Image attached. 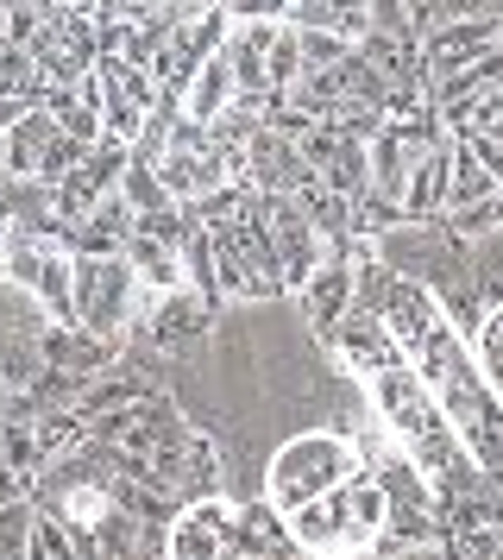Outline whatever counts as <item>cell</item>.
<instances>
[{"mask_svg": "<svg viewBox=\"0 0 503 560\" xmlns=\"http://www.w3.org/2000/svg\"><path fill=\"white\" fill-rule=\"evenodd\" d=\"M82 390H89V378H75V372H63V365H45V372L32 378V404H38V416H50V409H75L82 404Z\"/></svg>", "mask_w": 503, "mask_h": 560, "instance_id": "36", "label": "cell"}, {"mask_svg": "<svg viewBox=\"0 0 503 560\" xmlns=\"http://www.w3.org/2000/svg\"><path fill=\"white\" fill-rule=\"evenodd\" d=\"M233 548H246L258 560H308L290 535V516L271 504V498H252V504H233Z\"/></svg>", "mask_w": 503, "mask_h": 560, "instance_id": "19", "label": "cell"}, {"mask_svg": "<svg viewBox=\"0 0 503 560\" xmlns=\"http://www.w3.org/2000/svg\"><path fill=\"white\" fill-rule=\"evenodd\" d=\"M277 32H283V20H233L221 51H226V63H233L239 95H265V89H271V82H265V63H271Z\"/></svg>", "mask_w": 503, "mask_h": 560, "instance_id": "23", "label": "cell"}, {"mask_svg": "<svg viewBox=\"0 0 503 560\" xmlns=\"http://www.w3.org/2000/svg\"><path fill=\"white\" fill-rule=\"evenodd\" d=\"M503 183L478 164V152L466 145V139H453V183H447V214L453 208H472V202H484V196H498Z\"/></svg>", "mask_w": 503, "mask_h": 560, "instance_id": "28", "label": "cell"}, {"mask_svg": "<svg viewBox=\"0 0 503 560\" xmlns=\"http://www.w3.org/2000/svg\"><path fill=\"white\" fill-rule=\"evenodd\" d=\"M45 372V353H38V340H0V378L13 384V390H32V378Z\"/></svg>", "mask_w": 503, "mask_h": 560, "instance_id": "38", "label": "cell"}, {"mask_svg": "<svg viewBox=\"0 0 503 560\" xmlns=\"http://www.w3.org/2000/svg\"><path fill=\"white\" fill-rule=\"evenodd\" d=\"M233 102H239L233 63H226V51H214L208 63H201V77L189 82V95H183V114H189V120H201V127H214V120H221Z\"/></svg>", "mask_w": 503, "mask_h": 560, "instance_id": "25", "label": "cell"}, {"mask_svg": "<svg viewBox=\"0 0 503 560\" xmlns=\"http://www.w3.org/2000/svg\"><path fill=\"white\" fill-rule=\"evenodd\" d=\"M221 560H258V555H246V548H226V555Z\"/></svg>", "mask_w": 503, "mask_h": 560, "instance_id": "45", "label": "cell"}, {"mask_svg": "<svg viewBox=\"0 0 503 560\" xmlns=\"http://www.w3.org/2000/svg\"><path fill=\"white\" fill-rule=\"evenodd\" d=\"M7 26H13V7L0 0V45H7Z\"/></svg>", "mask_w": 503, "mask_h": 560, "instance_id": "44", "label": "cell"}, {"mask_svg": "<svg viewBox=\"0 0 503 560\" xmlns=\"http://www.w3.org/2000/svg\"><path fill=\"white\" fill-rule=\"evenodd\" d=\"M151 479L164 485L176 504L214 498V491H221V454H214V441H208L196 422H176V429L151 447Z\"/></svg>", "mask_w": 503, "mask_h": 560, "instance_id": "8", "label": "cell"}, {"mask_svg": "<svg viewBox=\"0 0 503 560\" xmlns=\"http://www.w3.org/2000/svg\"><path fill=\"white\" fill-rule=\"evenodd\" d=\"M441 233H447V240H491V233H503V189L484 196V202H472V208L441 214Z\"/></svg>", "mask_w": 503, "mask_h": 560, "instance_id": "33", "label": "cell"}, {"mask_svg": "<svg viewBox=\"0 0 503 560\" xmlns=\"http://www.w3.org/2000/svg\"><path fill=\"white\" fill-rule=\"evenodd\" d=\"M214 315H221V308L208 303V296H196V290H164V296H145V308H139L145 334L164 353H183L196 334L214 328Z\"/></svg>", "mask_w": 503, "mask_h": 560, "instance_id": "17", "label": "cell"}, {"mask_svg": "<svg viewBox=\"0 0 503 560\" xmlns=\"http://www.w3.org/2000/svg\"><path fill=\"white\" fill-rule=\"evenodd\" d=\"M0 472H20V479L45 472V459H38V422H0Z\"/></svg>", "mask_w": 503, "mask_h": 560, "instance_id": "31", "label": "cell"}, {"mask_svg": "<svg viewBox=\"0 0 503 560\" xmlns=\"http://www.w3.org/2000/svg\"><path fill=\"white\" fill-rule=\"evenodd\" d=\"M296 303H302L308 334H315V340H327V334H334V322L352 308V258H347V240H340V246L321 258V271L296 290Z\"/></svg>", "mask_w": 503, "mask_h": 560, "instance_id": "18", "label": "cell"}, {"mask_svg": "<svg viewBox=\"0 0 503 560\" xmlns=\"http://www.w3.org/2000/svg\"><path fill=\"white\" fill-rule=\"evenodd\" d=\"M132 221H139V208L114 189V196H101V208L82 221V228L63 233V253H75V258H114V253H126V233H132Z\"/></svg>", "mask_w": 503, "mask_h": 560, "instance_id": "22", "label": "cell"}, {"mask_svg": "<svg viewBox=\"0 0 503 560\" xmlns=\"http://www.w3.org/2000/svg\"><path fill=\"white\" fill-rule=\"evenodd\" d=\"M308 177H315V171H308V158H302L296 139H283L277 127H258L246 139V183L252 189H265V196H296Z\"/></svg>", "mask_w": 503, "mask_h": 560, "instance_id": "15", "label": "cell"}, {"mask_svg": "<svg viewBox=\"0 0 503 560\" xmlns=\"http://www.w3.org/2000/svg\"><path fill=\"white\" fill-rule=\"evenodd\" d=\"M296 145H302V158H308V171H315L327 189H340L347 202H359V196L372 189V145H365V139H347V132H334V127H308Z\"/></svg>", "mask_w": 503, "mask_h": 560, "instance_id": "12", "label": "cell"}, {"mask_svg": "<svg viewBox=\"0 0 503 560\" xmlns=\"http://www.w3.org/2000/svg\"><path fill=\"white\" fill-rule=\"evenodd\" d=\"M0 95H13V102H45V70H38V57L25 51V45H0Z\"/></svg>", "mask_w": 503, "mask_h": 560, "instance_id": "29", "label": "cell"}, {"mask_svg": "<svg viewBox=\"0 0 503 560\" xmlns=\"http://www.w3.org/2000/svg\"><path fill=\"white\" fill-rule=\"evenodd\" d=\"M32 340H38L45 365H63V372H75V378H101V372L120 365V340L89 334L82 322H45V334H32Z\"/></svg>", "mask_w": 503, "mask_h": 560, "instance_id": "16", "label": "cell"}, {"mask_svg": "<svg viewBox=\"0 0 503 560\" xmlns=\"http://www.w3.org/2000/svg\"><path fill=\"white\" fill-rule=\"evenodd\" d=\"M265 82H271V89H296L302 82V38H296V26L277 32L271 63H265Z\"/></svg>", "mask_w": 503, "mask_h": 560, "instance_id": "39", "label": "cell"}, {"mask_svg": "<svg viewBox=\"0 0 503 560\" xmlns=\"http://www.w3.org/2000/svg\"><path fill=\"white\" fill-rule=\"evenodd\" d=\"M258 214H265V228H271V246H277V265H283V283H290V296H296L302 283L321 271V258L334 253L327 246V233L302 214L296 196H265L258 189Z\"/></svg>", "mask_w": 503, "mask_h": 560, "instance_id": "9", "label": "cell"}, {"mask_svg": "<svg viewBox=\"0 0 503 560\" xmlns=\"http://www.w3.org/2000/svg\"><path fill=\"white\" fill-rule=\"evenodd\" d=\"M120 196L139 208V214H164V208H176L171 189H164V177H157V164H145V158H132V164H126Z\"/></svg>", "mask_w": 503, "mask_h": 560, "instance_id": "34", "label": "cell"}, {"mask_svg": "<svg viewBox=\"0 0 503 560\" xmlns=\"http://www.w3.org/2000/svg\"><path fill=\"white\" fill-rule=\"evenodd\" d=\"M151 397V384L139 378V372H126V365H114V372H101V378H89V390H82V416L95 422V416H114V409H132V404H145Z\"/></svg>", "mask_w": 503, "mask_h": 560, "instance_id": "27", "label": "cell"}, {"mask_svg": "<svg viewBox=\"0 0 503 560\" xmlns=\"http://www.w3.org/2000/svg\"><path fill=\"white\" fill-rule=\"evenodd\" d=\"M441 541V516L434 510H409V504H390V516H384V529H377L372 555L397 560V555H416V548H434Z\"/></svg>", "mask_w": 503, "mask_h": 560, "instance_id": "26", "label": "cell"}, {"mask_svg": "<svg viewBox=\"0 0 503 560\" xmlns=\"http://www.w3.org/2000/svg\"><path fill=\"white\" fill-rule=\"evenodd\" d=\"M384 328L397 334V347H402V359L416 365V378L441 397V409L453 416V429L472 447V459L503 485V397L491 390V378H484V365H478V353H472V340L453 322V308L441 303L422 278L397 271L390 303H384Z\"/></svg>", "mask_w": 503, "mask_h": 560, "instance_id": "1", "label": "cell"}, {"mask_svg": "<svg viewBox=\"0 0 503 560\" xmlns=\"http://www.w3.org/2000/svg\"><path fill=\"white\" fill-rule=\"evenodd\" d=\"M352 472H365V447L347 441V434H334V429H308V434H290L271 454V466H265V498L290 516V510L327 498L334 485H347Z\"/></svg>", "mask_w": 503, "mask_h": 560, "instance_id": "4", "label": "cell"}, {"mask_svg": "<svg viewBox=\"0 0 503 560\" xmlns=\"http://www.w3.org/2000/svg\"><path fill=\"white\" fill-rule=\"evenodd\" d=\"M82 102L101 114V132L120 139V145H139L151 127V114L164 107V89L151 70H132L126 57H101L95 70L82 77Z\"/></svg>", "mask_w": 503, "mask_h": 560, "instance_id": "6", "label": "cell"}, {"mask_svg": "<svg viewBox=\"0 0 503 560\" xmlns=\"http://www.w3.org/2000/svg\"><path fill=\"white\" fill-rule=\"evenodd\" d=\"M7 240H13V214H7V202H0V283H7Z\"/></svg>", "mask_w": 503, "mask_h": 560, "instance_id": "42", "label": "cell"}, {"mask_svg": "<svg viewBox=\"0 0 503 560\" xmlns=\"http://www.w3.org/2000/svg\"><path fill=\"white\" fill-rule=\"evenodd\" d=\"M447 183H453V139L434 145V152L409 171V189H402V228H441V214H447Z\"/></svg>", "mask_w": 503, "mask_h": 560, "instance_id": "21", "label": "cell"}, {"mask_svg": "<svg viewBox=\"0 0 503 560\" xmlns=\"http://www.w3.org/2000/svg\"><path fill=\"white\" fill-rule=\"evenodd\" d=\"M498 82H503V45H498V51H484L478 63H466V70L441 77L428 95H434V107H441V120H447V127H459V120H466V114H472V107L484 102Z\"/></svg>", "mask_w": 503, "mask_h": 560, "instance_id": "24", "label": "cell"}, {"mask_svg": "<svg viewBox=\"0 0 503 560\" xmlns=\"http://www.w3.org/2000/svg\"><path fill=\"white\" fill-rule=\"evenodd\" d=\"M45 107L57 114V127L70 132V139H82V145H101V139H107V132H101V114L82 102V89H50Z\"/></svg>", "mask_w": 503, "mask_h": 560, "instance_id": "32", "label": "cell"}, {"mask_svg": "<svg viewBox=\"0 0 503 560\" xmlns=\"http://www.w3.org/2000/svg\"><path fill=\"white\" fill-rule=\"evenodd\" d=\"M214 271H221L226 303H277V296H290L277 246H271V228H265L258 208H252L246 221H221L214 228Z\"/></svg>", "mask_w": 503, "mask_h": 560, "instance_id": "5", "label": "cell"}, {"mask_svg": "<svg viewBox=\"0 0 503 560\" xmlns=\"http://www.w3.org/2000/svg\"><path fill=\"white\" fill-rule=\"evenodd\" d=\"M57 139H63V127H57V114H50L45 102L25 107V120L7 139H0V177H32L38 183V171H45V158L57 152Z\"/></svg>", "mask_w": 503, "mask_h": 560, "instance_id": "20", "label": "cell"}, {"mask_svg": "<svg viewBox=\"0 0 503 560\" xmlns=\"http://www.w3.org/2000/svg\"><path fill=\"white\" fill-rule=\"evenodd\" d=\"M32 560H89V548H82V535H75L57 510L38 504V523H32Z\"/></svg>", "mask_w": 503, "mask_h": 560, "instance_id": "30", "label": "cell"}, {"mask_svg": "<svg viewBox=\"0 0 503 560\" xmlns=\"http://www.w3.org/2000/svg\"><path fill=\"white\" fill-rule=\"evenodd\" d=\"M503 45V13H484V20H447V26H434L422 38V57H428V82L453 77V70H466L478 63L484 51H498Z\"/></svg>", "mask_w": 503, "mask_h": 560, "instance_id": "14", "label": "cell"}, {"mask_svg": "<svg viewBox=\"0 0 503 560\" xmlns=\"http://www.w3.org/2000/svg\"><path fill=\"white\" fill-rule=\"evenodd\" d=\"M145 283L139 271L126 265V253L114 258H75V322L89 334H107V340H120L132 322H139V308H145Z\"/></svg>", "mask_w": 503, "mask_h": 560, "instance_id": "7", "label": "cell"}, {"mask_svg": "<svg viewBox=\"0 0 503 560\" xmlns=\"http://www.w3.org/2000/svg\"><path fill=\"white\" fill-rule=\"evenodd\" d=\"M384 516H390V491L372 472H352L327 498L290 510V535H296V548L308 560H359V555H372Z\"/></svg>", "mask_w": 503, "mask_h": 560, "instance_id": "3", "label": "cell"}, {"mask_svg": "<svg viewBox=\"0 0 503 560\" xmlns=\"http://www.w3.org/2000/svg\"><path fill=\"white\" fill-rule=\"evenodd\" d=\"M126 265L139 271L151 296L164 290H189L183 283V208H164V214H139L132 233H126Z\"/></svg>", "mask_w": 503, "mask_h": 560, "instance_id": "10", "label": "cell"}, {"mask_svg": "<svg viewBox=\"0 0 503 560\" xmlns=\"http://www.w3.org/2000/svg\"><path fill=\"white\" fill-rule=\"evenodd\" d=\"M365 397H372L377 429H384L402 454L422 466L428 485H434L441 498L498 491V479H491V472L472 459V447H466V441H459V429H453V416L441 409V397L416 378V365H409V359H402V365H390V372H377V378H365Z\"/></svg>", "mask_w": 503, "mask_h": 560, "instance_id": "2", "label": "cell"}, {"mask_svg": "<svg viewBox=\"0 0 503 560\" xmlns=\"http://www.w3.org/2000/svg\"><path fill=\"white\" fill-rule=\"evenodd\" d=\"M453 139H466V145L478 152V164L503 183V139H491V132H453Z\"/></svg>", "mask_w": 503, "mask_h": 560, "instance_id": "41", "label": "cell"}, {"mask_svg": "<svg viewBox=\"0 0 503 560\" xmlns=\"http://www.w3.org/2000/svg\"><path fill=\"white\" fill-rule=\"evenodd\" d=\"M164 541H171V560H221L233 548V498L214 491V498L183 504V516L164 529Z\"/></svg>", "mask_w": 503, "mask_h": 560, "instance_id": "13", "label": "cell"}, {"mask_svg": "<svg viewBox=\"0 0 503 560\" xmlns=\"http://www.w3.org/2000/svg\"><path fill=\"white\" fill-rule=\"evenodd\" d=\"M321 347L340 359V372H352L359 384L377 378V372H390V365H402L397 334L384 328V315H365V308H347V315L334 322V334H327Z\"/></svg>", "mask_w": 503, "mask_h": 560, "instance_id": "11", "label": "cell"}, {"mask_svg": "<svg viewBox=\"0 0 503 560\" xmlns=\"http://www.w3.org/2000/svg\"><path fill=\"white\" fill-rule=\"evenodd\" d=\"M296 38H302V77H321V70L352 57V38H340V32H296Z\"/></svg>", "mask_w": 503, "mask_h": 560, "instance_id": "37", "label": "cell"}, {"mask_svg": "<svg viewBox=\"0 0 503 560\" xmlns=\"http://www.w3.org/2000/svg\"><path fill=\"white\" fill-rule=\"evenodd\" d=\"M13 397H20V390H13V384L0 378V422H7V416H13Z\"/></svg>", "mask_w": 503, "mask_h": 560, "instance_id": "43", "label": "cell"}, {"mask_svg": "<svg viewBox=\"0 0 503 560\" xmlns=\"http://www.w3.org/2000/svg\"><path fill=\"white\" fill-rule=\"evenodd\" d=\"M32 523H38V498H13L0 510V560H32Z\"/></svg>", "mask_w": 503, "mask_h": 560, "instance_id": "35", "label": "cell"}, {"mask_svg": "<svg viewBox=\"0 0 503 560\" xmlns=\"http://www.w3.org/2000/svg\"><path fill=\"white\" fill-rule=\"evenodd\" d=\"M453 132H491V139H503V82H498V89H491V95H484V102H478Z\"/></svg>", "mask_w": 503, "mask_h": 560, "instance_id": "40", "label": "cell"}]
</instances>
